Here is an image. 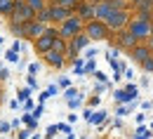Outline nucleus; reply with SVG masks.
I'll use <instances>...</instances> for the list:
<instances>
[{
  "instance_id": "57",
  "label": "nucleus",
  "mask_w": 153,
  "mask_h": 139,
  "mask_svg": "<svg viewBox=\"0 0 153 139\" xmlns=\"http://www.w3.org/2000/svg\"><path fill=\"white\" fill-rule=\"evenodd\" d=\"M0 139H5V137H0Z\"/></svg>"
},
{
  "instance_id": "15",
  "label": "nucleus",
  "mask_w": 153,
  "mask_h": 139,
  "mask_svg": "<svg viewBox=\"0 0 153 139\" xmlns=\"http://www.w3.org/2000/svg\"><path fill=\"white\" fill-rule=\"evenodd\" d=\"M24 2H26V5L36 12V14H38V12H42V10L47 7V0H24Z\"/></svg>"
},
{
  "instance_id": "17",
  "label": "nucleus",
  "mask_w": 153,
  "mask_h": 139,
  "mask_svg": "<svg viewBox=\"0 0 153 139\" xmlns=\"http://www.w3.org/2000/svg\"><path fill=\"white\" fill-rule=\"evenodd\" d=\"M80 2H82V0H59L57 5H61V7H66L68 12H76V10H78V5H80Z\"/></svg>"
},
{
  "instance_id": "49",
  "label": "nucleus",
  "mask_w": 153,
  "mask_h": 139,
  "mask_svg": "<svg viewBox=\"0 0 153 139\" xmlns=\"http://www.w3.org/2000/svg\"><path fill=\"white\" fill-rule=\"evenodd\" d=\"M85 2H90V5H99V2H104V0H85Z\"/></svg>"
},
{
  "instance_id": "1",
  "label": "nucleus",
  "mask_w": 153,
  "mask_h": 139,
  "mask_svg": "<svg viewBox=\"0 0 153 139\" xmlns=\"http://www.w3.org/2000/svg\"><path fill=\"white\" fill-rule=\"evenodd\" d=\"M36 19V12L24 2V0H14L12 2V12L7 14V24H19V26H26Z\"/></svg>"
},
{
  "instance_id": "29",
  "label": "nucleus",
  "mask_w": 153,
  "mask_h": 139,
  "mask_svg": "<svg viewBox=\"0 0 153 139\" xmlns=\"http://www.w3.org/2000/svg\"><path fill=\"white\" fill-rule=\"evenodd\" d=\"M57 127H59V132H64V135H71L73 132V127L68 123H57Z\"/></svg>"
},
{
  "instance_id": "33",
  "label": "nucleus",
  "mask_w": 153,
  "mask_h": 139,
  "mask_svg": "<svg viewBox=\"0 0 153 139\" xmlns=\"http://www.w3.org/2000/svg\"><path fill=\"white\" fill-rule=\"evenodd\" d=\"M134 137H149V127H146V125H139V127H137V135H134Z\"/></svg>"
},
{
  "instance_id": "28",
  "label": "nucleus",
  "mask_w": 153,
  "mask_h": 139,
  "mask_svg": "<svg viewBox=\"0 0 153 139\" xmlns=\"http://www.w3.org/2000/svg\"><path fill=\"white\" fill-rule=\"evenodd\" d=\"M7 132H12L10 120H0V135H7Z\"/></svg>"
},
{
  "instance_id": "20",
  "label": "nucleus",
  "mask_w": 153,
  "mask_h": 139,
  "mask_svg": "<svg viewBox=\"0 0 153 139\" xmlns=\"http://www.w3.org/2000/svg\"><path fill=\"white\" fill-rule=\"evenodd\" d=\"M57 87H59V90H68V87H71V78H68V76H59Z\"/></svg>"
},
{
  "instance_id": "10",
  "label": "nucleus",
  "mask_w": 153,
  "mask_h": 139,
  "mask_svg": "<svg viewBox=\"0 0 153 139\" xmlns=\"http://www.w3.org/2000/svg\"><path fill=\"white\" fill-rule=\"evenodd\" d=\"M45 28H47L45 24H40V21H36V19H33L31 24H26V26H24V38L33 42V40H38L40 36L45 33Z\"/></svg>"
},
{
  "instance_id": "22",
  "label": "nucleus",
  "mask_w": 153,
  "mask_h": 139,
  "mask_svg": "<svg viewBox=\"0 0 153 139\" xmlns=\"http://www.w3.org/2000/svg\"><path fill=\"white\" fill-rule=\"evenodd\" d=\"M5 59H7V64H17V61H19V52L7 50V52H5Z\"/></svg>"
},
{
  "instance_id": "32",
  "label": "nucleus",
  "mask_w": 153,
  "mask_h": 139,
  "mask_svg": "<svg viewBox=\"0 0 153 139\" xmlns=\"http://www.w3.org/2000/svg\"><path fill=\"white\" fill-rule=\"evenodd\" d=\"M19 101H26V99H31V90L28 87H24V90H19V97H17Z\"/></svg>"
},
{
  "instance_id": "12",
  "label": "nucleus",
  "mask_w": 153,
  "mask_h": 139,
  "mask_svg": "<svg viewBox=\"0 0 153 139\" xmlns=\"http://www.w3.org/2000/svg\"><path fill=\"white\" fill-rule=\"evenodd\" d=\"M151 54H153V52L149 50V47H146V45H144V42H139L137 47H132V50H130V57H132L137 64H144V61L149 59Z\"/></svg>"
},
{
  "instance_id": "51",
  "label": "nucleus",
  "mask_w": 153,
  "mask_h": 139,
  "mask_svg": "<svg viewBox=\"0 0 153 139\" xmlns=\"http://www.w3.org/2000/svg\"><path fill=\"white\" fill-rule=\"evenodd\" d=\"M31 139H42V137H40V135H31Z\"/></svg>"
},
{
  "instance_id": "24",
  "label": "nucleus",
  "mask_w": 153,
  "mask_h": 139,
  "mask_svg": "<svg viewBox=\"0 0 153 139\" xmlns=\"http://www.w3.org/2000/svg\"><path fill=\"white\" fill-rule=\"evenodd\" d=\"M10 26V31L14 33V36H19V38H24V26H19V24H7Z\"/></svg>"
},
{
  "instance_id": "42",
  "label": "nucleus",
  "mask_w": 153,
  "mask_h": 139,
  "mask_svg": "<svg viewBox=\"0 0 153 139\" xmlns=\"http://www.w3.org/2000/svg\"><path fill=\"white\" fill-rule=\"evenodd\" d=\"M141 109H144V111H151V109H153V101H144Z\"/></svg>"
},
{
  "instance_id": "3",
  "label": "nucleus",
  "mask_w": 153,
  "mask_h": 139,
  "mask_svg": "<svg viewBox=\"0 0 153 139\" xmlns=\"http://www.w3.org/2000/svg\"><path fill=\"white\" fill-rule=\"evenodd\" d=\"M57 28H59V38H64L66 42H68V40H73V38H76L78 33H82L85 24H82V21L78 19L76 14H71V17H68L66 21H61V24H59Z\"/></svg>"
},
{
  "instance_id": "34",
  "label": "nucleus",
  "mask_w": 153,
  "mask_h": 139,
  "mask_svg": "<svg viewBox=\"0 0 153 139\" xmlns=\"http://www.w3.org/2000/svg\"><path fill=\"white\" fill-rule=\"evenodd\" d=\"M26 85H28V90H31V92H33V90H38V80L33 78V76H28V78H26Z\"/></svg>"
},
{
  "instance_id": "23",
  "label": "nucleus",
  "mask_w": 153,
  "mask_h": 139,
  "mask_svg": "<svg viewBox=\"0 0 153 139\" xmlns=\"http://www.w3.org/2000/svg\"><path fill=\"white\" fill-rule=\"evenodd\" d=\"M38 73H40V64H38V61H31V64H28V76L36 78Z\"/></svg>"
},
{
  "instance_id": "48",
  "label": "nucleus",
  "mask_w": 153,
  "mask_h": 139,
  "mask_svg": "<svg viewBox=\"0 0 153 139\" xmlns=\"http://www.w3.org/2000/svg\"><path fill=\"white\" fill-rule=\"evenodd\" d=\"M76 120H78V116H76V113H71V116H68V125H73Z\"/></svg>"
},
{
  "instance_id": "7",
  "label": "nucleus",
  "mask_w": 153,
  "mask_h": 139,
  "mask_svg": "<svg viewBox=\"0 0 153 139\" xmlns=\"http://www.w3.org/2000/svg\"><path fill=\"white\" fill-rule=\"evenodd\" d=\"M47 10H50V24H52V26H59L61 21H66L73 14V12H68L66 7H61L57 2H47Z\"/></svg>"
},
{
  "instance_id": "19",
  "label": "nucleus",
  "mask_w": 153,
  "mask_h": 139,
  "mask_svg": "<svg viewBox=\"0 0 153 139\" xmlns=\"http://www.w3.org/2000/svg\"><path fill=\"white\" fill-rule=\"evenodd\" d=\"M104 120H106V111H97V113H92L90 123H92V125H101Z\"/></svg>"
},
{
  "instance_id": "44",
  "label": "nucleus",
  "mask_w": 153,
  "mask_h": 139,
  "mask_svg": "<svg viewBox=\"0 0 153 139\" xmlns=\"http://www.w3.org/2000/svg\"><path fill=\"white\" fill-rule=\"evenodd\" d=\"M7 76H10V73H7V68H2V66H0V78L7 80Z\"/></svg>"
},
{
  "instance_id": "11",
  "label": "nucleus",
  "mask_w": 153,
  "mask_h": 139,
  "mask_svg": "<svg viewBox=\"0 0 153 139\" xmlns=\"http://www.w3.org/2000/svg\"><path fill=\"white\" fill-rule=\"evenodd\" d=\"M73 14H76V17L82 21V24H87V21L94 19V5H90V2H85V0H82V2L78 5V10L73 12Z\"/></svg>"
},
{
  "instance_id": "5",
  "label": "nucleus",
  "mask_w": 153,
  "mask_h": 139,
  "mask_svg": "<svg viewBox=\"0 0 153 139\" xmlns=\"http://www.w3.org/2000/svg\"><path fill=\"white\" fill-rule=\"evenodd\" d=\"M82 33H85L90 40H104V38H108V36H111L108 26H106L104 21H99V19L87 21V24H85V28H82Z\"/></svg>"
},
{
  "instance_id": "50",
  "label": "nucleus",
  "mask_w": 153,
  "mask_h": 139,
  "mask_svg": "<svg viewBox=\"0 0 153 139\" xmlns=\"http://www.w3.org/2000/svg\"><path fill=\"white\" fill-rule=\"evenodd\" d=\"M125 2H127V5H137L139 0H125Z\"/></svg>"
},
{
  "instance_id": "30",
  "label": "nucleus",
  "mask_w": 153,
  "mask_h": 139,
  "mask_svg": "<svg viewBox=\"0 0 153 139\" xmlns=\"http://www.w3.org/2000/svg\"><path fill=\"white\" fill-rule=\"evenodd\" d=\"M141 68H144L146 73H153V54H151L146 61H144V64H141Z\"/></svg>"
},
{
  "instance_id": "26",
  "label": "nucleus",
  "mask_w": 153,
  "mask_h": 139,
  "mask_svg": "<svg viewBox=\"0 0 153 139\" xmlns=\"http://www.w3.org/2000/svg\"><path fill=\"white\" fill-rule=\"evenodd\" d=\"M80 104H82V94H78V97H73V99H68L66 106H68V109H78Z\"/></svg>"
},
{
  "instance_id": "35",
  "label": "nucleus",
  "mask_w": 153,
  "mask_h": 139,
  "mask_svg": "<svg viewBox=\"0 0 153 139\" xmlns=\"http://www.w3.org/2000/svg\"><path fill=\"white\" fill-rule=\"evenodd\" d=\"M33 109H36V104H33V99H26V101H24V111H26V113H31Z\"/></svg>"
},
{
  "instance_id": "46",
  "label": "nucleus",
  "mask_w": 153,
  "mask_h": 139,
  "mask_svg": "<svg viewBox=\"0 0 153 139\" xmlns=\"http://www.w3.org/2000/svg\"><path fill=\"white\" fill-rule=\"evenodd\" d=\"M144 118H146L144 113H137V123H139V125H144Z\"/></svg>"
},
{
  "instance_id": "39",
  "label": "nucleus",
  "mask_w": 153,
  "mask_h": 139,
  "mask_svg": "<svg viewBox=\"0 0 153 139\" xmlns=\"http://www.w3.org/2000/svg\"><path fill=\"white\" fill-rule=\"evenodd\" d=\"M28 135H31L28 130H19V132H17V139H28Z\"/></svg>"
},
{
  "instance_id": "55",
  "label": "nucleus",
  "mask_w": 153,
  "mask_h": 139,
  "mask_svg": "<svg viewBox=\"0 0 153 139\" xmlns=\"http://www.w3.org/2000/svg\"><path fill=\"white\" fill-rule=\"evenodd\" d=\"M151 127H153V123H151Z\"/></svg>"
},
{
  "instance_id": "18",
  "label": "nucleus",
  "mask_w": 153,
  "mask_h": 139,
  "mask_svg": "<svg viewBox=\"0 0 153 139\" xmlns=\"http://www.w3.org/2000/svg\"><path fill=\"white\" fill-rule=\"evenodd\" d=\"M12 2H14V0H0V14H2V17H7V14L12 12Z\"/></svg>"
},
{
  "instance_id": "56",
  "label": "nucleus",
  "mask_w": 153,
  "mask_h": 139,
  "mask_svg": "<svg viewBox=\"0 0 153 139\" xmlns=\"http://www.w3.org/2000/svg\"><path fill=\"white\" fill-rule=\"evenodd\" d=\"M45 139H50V137H45Z\"/></svg>"
},
{
  "instance_id": "45",
  "label": "nucleus",
  "mask_w": 153,
  "mask_h": 139,
  "mask_svg": "<svg viewBox=\"0 0 153 139\" xmlns=\"http://www.w3.org/2000/svg\"><path fill=\"white\" fill-rule=\"evenodd\" d=\"M19 104H21L19 99H12V101H10V109H19Z\"/></svg>"
},
{
  "instance_id": "13",
  "label": "nucleus",
  "mask_w": 153,
  "mask_h": 139,
  "mask_svg": "<svg viewBox=\"0 0 153 139\" xmlns=\"http://www.w3.org/2000/svg\"><path fill=\"white\" fill-rule=\"evenodd\" d=\"M42 59H45L47 66H52V68H61V66L66 64V57H64V54H57V52H52V50H50V52H45V54H42Z\"/></svg>"
},
{
  "instance_id": "52",
  "label": "nucleus",
  "mask_w": 153,
  "mask_h": 139,
  "mask_svg": "<svg viewBox=\"0 0 153 139\" xmlns=\"http://www.w3.org/2000/svg\"><path fill=\"white\" fill-rule=\"evenodd\" d=\"M144 139H153V137H151V135H149V137H144Z\"/></svg>"
},
{
  "instance_id": "38",
  "label": "nucleus",
  "mask_w": 153,
  "mask_h": 139,
  "mask_svg": "<svg viewBox=\"0 0 153 139\" xmlns=\"http://www.w3.org/2000/svg\"><path fill=\"white\" fill-rule=\"evenodd\" d=\"M97 57V50H85V61L87 59H94Z\"/></svg>"
},
{
  "instance_id": "31",
  "label": "nucleus",
  "mask_w": 153,
  "mask_h": 139,
  "mask_svg": "<svg viewBox=\"0 0 153 139\" xmlns=\"http://www.w3.org/2000/svg\"><path fill=\"white\" fill-rule=\"evenodd\" d=\"M64 94H66V101H68V99H73V97H78V94H80V90H78V87H68Z\"/></svg>"
},
{
  "instance_id": "21",
  "label": "nucleus",
  "mask_w": 153,
  "mask_h": 139,
  "mask_svg": "<svg viewBox=\"0 0 153 139\" xmlns=\"http://www.w3.org/2000/svg\"><path fill=\"white\" fill-rule=\"evenodd\" d=\"M82 66H85V59H76L73 61V73H76V76H85Z\"/></svg>"
},
{
  "instance_id": "25",
  "label": "nucleus",
  "mask_w": 153,
  "mask_h": 139,
  "mask_svg": "<svg viewBox=\"0 0 153 139\" xmlns=\"http://www.w3.org/2000/svg\"><path fill=\"white\" fill-rule=\"evenodd\" d=\"M82 71H85V73H94V71H97V64H94V59H87V61H85Z\"/></svg>"
},
{
  "instance_id": "36",
  "label": "nucleus",
  "mask_w": 153,
  "mask_h": 139,
  "mask_svg": "<svg viewBox=\"0 0 153 139\" xmlns=\"http://www.w3.org/2000/svg\"><path fill=\"white\" fill-rule=\"evenodd\" d=\"M57 132H59V127H57V125H50V127H47V135H45V137H50V139H52L54 135H57Z\"/></svg>"
},
{
  "instance_id": "6",
  "label": "nucleus",
  "mask_w": 153,
  "mask_h": 139,
  "mask_svg": "<svg viewBox=\"0 0 153 139\" xmlns=\"http://www.w3.org/2000/svg\"><path fill=\"white\" fill-rule=\"evenodd\" d=\"M130 19H132V17H130V10H115L104 24L108 26V31H123V28H127Z\"/></svg>"
},
{
  "instance_id": "16",
  "label": "nucleus",
  "mask_w": 153,
  "mask_h": 139,
  "mask_svg": "<svg viewBox=\"0 0 153 139\" xmlns=\"http://www.w3.org/2000/svg\"><path fill=\"white\" fill-rule=\"evenodd\" d=\"M21 123H24V125H26V130H28V132H33V130H36V127H38V120L33 118V116H31V113H24V118H21Z\"/></svg>"
},
{
  "instance_id": "14",
  "label": "nucleus",
  "mask_w": 153,
  "mask_h": 139,
  "mask_svg": "<svg viewBox=\"0 0 153 139\" xmlns=\"http://www.w3.org/2000/svg\"><path fill=\"white\" fill-rule=\"evenodd\" d=\"M52 52L66 57V52H68V42H66L64 38H54V42H52Z\"/></svg>"
},
{
  "instance_id": "53",
  "label": "nucleus",
  "mask_w": 153,
  "mask_h": 139,
  "mask_svg": "<svg viewBox=\"0 0 153 139\" xmlns=\"http://www.w3.org/2000/svg\"><path fill=\"white\" fill-rule=\"evenodd\" d=\"M50 2H59V0H50Z\"/></svg>"
},
{
  "instance_id": "41",
  "label": "nucleus",
  "mask_w": 153,
  "mask_h": 139,
  "mask_svg": "<svg viewBox=\"0 0 153 139\" xmlns=\"http://www.w3.org/2000/svg\"><path fill=\"white\" fill-rule=\"evenodd\" d=\"M144 45H146V47H149V50L153 52V33L149 36V38H146V42H144Z\"/></svg>"
},
{
  "instance_id": "37",
  "label": "nucleus",
  "mask_w": 153,
  "mask_h": 139,
  "mask_svg": "<svg viewBox=\"0 0 153 139\" xmlns=\"http://www.w3.org/2000/svg\"><path fill=\"white\" fill-rule=\"evenodd\" d=\"M118 54H120V50H118V47H113V50L106 54V59H118Z\"/></svg>"
},
{
  "instance_id": "54",
  "label": "nucleus",
  "mask_w": 153,
  "mask_h": 139,
  "mask_svg": "<svg viewBox=\"0 0 153 139\" xmlns=\"http://www.w3.org/2000/svg\"><path fill=\"white\" fill-rule=\"evenodd\" d=\"M80 139H87V137H80Z\"/></svg>"
},
{
  "instance_id": "4",
  "label": "nucleus",
  "mask_w": 153,
  "mask_h": 139,
  "mask_svg": "<svg viewBox=\"0 0 153 139\" xmlns=\"http://www.w3.org/2000/svg\"><path fill=\"white\" fill-rule=\"evenodd\" d=\"M54 38H59V28H57V26H47V28H45V33H42L38 40H33L36 52H38V54L50 52V50H52V42H54Z\"/></svg>"
},
{
  "instance_id": "27",
  "label": "nucleus",
  "mask_w": 153,
  "mask_h": 139,
  "mask_svg": "<svg viewBox=\"0 0 153 139\" xmlns=\"http://www.w3.org/2000/svg\"><path fill=\"white\" fill-rule=\"evenodd\" d=\"M42 113H45V106H42V104H36V109L31 111V116H33V118H36V120H38L40 116H42Z\"/></svg>"
},
{
  "instance_id": "9",
  "label": "nucleus",
  "mask_w": 153,
  "mask_h": 139,
  "mask_svg": "<svg viewBox=\"0 0 153 139\" xmlns=\"http://www.w3.org/2000/svg\"><path fill=\"white\" fill-rule=\"evenodd\" d=\"M137 45H139V42L127 33V28H123V31L115 33V47H118V50H127V52H130V50L137 47Z\"/></svg>"
},
{
  "instance_id": "40",
  "label": "nucleus",
  "mask_w": 153,
  "mask_h": 139,
  "mask_svg": "<svg viewBox=\"0 0 153 139\" xmlns=\"http://www.w3.org/2000/svg\"><path fill=\"white\" fill-rule=\"evenodd\" d=\"M104 90H106V85H104V83H99V85H94V94H101Z\"/></svg>"
},
{
  "instance_id": "47",
  "label": "nucleus",
  "mask_w": 153,
  "mask_h": 139,
  "mask_svg": "<svg viewBox=\"0 0 153 139\" xmlns=\"http://www.w3.org/2000/svg\"><path fill=\"white\" fill-rule=\"evenodd\" d=\"M19 123H21L19 118H14V120H12V123H10V125H12V130H17V127H19Z\"/></svg>"
},
{
  "instance_id": "8",
  "label": "nucleus",
  "mask_w": 153,
  "mask_h": 139,
  "mask_svg": "<svg viewBox=\"0 0 153 139\" xmlns=\"http://www.w3.org/2000/svg\"><path fill=\"white\" fill-rule=\"evenodd\" d=\"M137 94H139V87H137L134 83H127L123 90H115L113 92V97H115L118 104H130V101L137 99Z\"/></svg>"
},
{
  "instance_id": "43",
  "label": "nucleus",
  "mask_w": 153,
  "mask_h": 139,
  "mask_svg": "<svg viewBox=\"0 0 153 139\" xmlns=\"http://www.w3.org/2000/svg\"><path fill=\"white\" fill-rule=\"evenodd\" d=\"M125 78H127V80L134 78V71H132V68H125Z\"/></svg>"
},
{
  "instance_id": "2",
  "label": "nucleus",
  "mask_w": 153,
  "mask_h": 139,
  "mask_svg": "<svg viewBox=\"0 0 153 139\" xmlns=\"http://www.w3.org/2000/svg\"><path fill=\"white\" fill-rule=\"evenodd\" d=\"M127 33H130L137 42H146V38L153 33V21L141 19V17L134 14L132 19H130V24H127Z\"/></svg>"
}]
</instances>
